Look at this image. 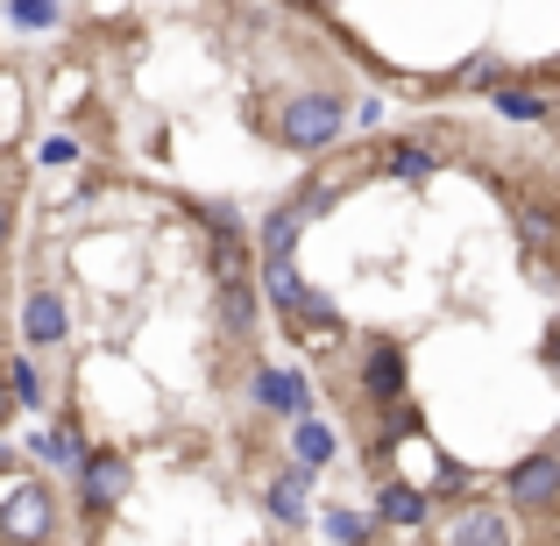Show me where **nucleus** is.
Masks as SVG:
<instances>
[{
  "mask_svg": "<svg viewBox=\"0 0 560 546\" xmlns=\"http://www.w3.org/2000/svg\"><path fill=\"white\" fill-rule=\"evenodd\" d=\"M497 107H504L511 121H539V114H547V100H539V93H497Z\"/></svg>",
  "mask_w": 560,
  "mask_h": 546,
  "instance_id": "nucleus-17",
  "label": "nucleus"
},
{
  "mask_svg": "<svg viewBox=\"0 0 560 546\" xmlns=\"http://www.w3.org/2000/svg\"><path fill=\"white\" fill-rule=\"evenodd\" d=\"M57 525V497L43 483H8V504H0V533L8 539H43Z\"/></svg>",
  "mask_w": 560,
  "mask_h": 546,
  "instance_id": "nucleus-2",
  "label": "nucleus"
},
{
  "mask_svg": "<svg viewBox=\"0 0 560 546\" xmlns=\"http://www.w3.org/2000/svg\"><path fill=\"white\" fill-rule=\"evenodd\" d=\"M220 320H228V334H248V327H256V299L242 291V277H228V284H220Z\"/></svg>",
  "mask_w": 560,
  "mask_h": 546,
  "instance_id": "nucleus-10",
  "label": "nucleus"
},
{
  "mask_svg": "<svg viewBox=\"0 0 560 546\" xmlns=\"http://www.w3.org/2000/svg\"><path fill=\"white\" fill-rule=\"evenodd\" d=\"M270 511H277V519H299V511H305V468L277 476V490H270Z\"/></svg>",
  "mask_w": 560,
  "mask_h": 546,
  "instance_id": "nucleus-14",
  "label": "nucleus"
},
{
  "mask_svg": "<svg viewBox=\"0 0 560 546\" xmlns=\"http://www.w3.org/2000/svg\"><path fill=\"white\" fill-rule=\"evenodd\" d=\"M376 519H383V525H425V497L411 490V483H383Z\"/></svg>",
  "mask_w": 560,
  "mask_h": 546,
  "instance_id": "nucleus-7",
  "label": "nucleus"
},
{
  "mask_svg": "<svg viewBox=\"0 0 560 546\" xmlns=\"http://www.w3.org/2000/svg\"><path fill=\"white\" fill-rule=\"evenodd\" d=\"M28 448H36L43 462H57V468H79V440H71V433H36Z\"/></svg>",
  "mask_w": 560,
  "mask_h": 546,
  "instance_id": "nucleus-16",
  "label": "nucleus"
},
{
  "mask_svg": "<svg viewBox=\"0 0 560 546\" xmlns=\"http://www.w3.org/2000/svg\"><path fill=\"white\" fill-rule=\"evenodd\" d=\"M14 22H22V28H50L57 22V0H14Z\"/></svg>",
  "mask_w": 560,
  "mask_h": 546,
  "instance_id": "nucleus-18",
  "label": "nucleus"
},
{
  "mask_svg": "<svg viewBox=\"0 0 560 546\" xmlns=\"http://www.w3.org/2000/svg\"><path fill=\"white\" fill-rule=\"evenodd\" d=\"M8 397H22V405H43V383H36V369L28 362H14V391Z\"/></svg>",
  "mask_w": 560,
  "mask_h": 546,
  "instance_id": "nucleus-20",
  "label": "nucleus"
},
{
  "mask_svg": "<svg viewBox=\"0 0 560 546\" xmlns=\"http://www.w3.org/2000/svg\"><path fill=\"white\" fill-rule=\"evenodd\" d=\"M299 228H305V206H277V213L262 220V256H291Z\"/></svg>",
  "mask_w": 560,
  "mask_h": 546,
  "instance_id": "nucleus-8",
  "label": "nucleus"
},
{
  "mask_svg": "<svg viewBox=\"0 0 560 546\" xmlns=\"http://www.w3.org/2000/svg\"><path fill=\"white\" fill-rule=\"evenodd\" d=\"M291 454H299V468H319V462H334V433H327V426H313V419H305V426H299V440H291Z\"/></svg>",
  "mask_w": 560,
  "mask_h": 546,
  "instance_id": "nucleus-12",
  "label": "nucleus"
},
{
  "mask_svg": "<svg viewBox=\"0 0 560 546\" xmlns=\"http://www.w3.org/2000/svg\"><path fill=\"white\" fill-rule=\"evenodd\" d=\"M262 291H270L277 313H291V305L305 299V284H299V270H291V256H270V270H262Z\"/></svg>",
  "mask_w": 560,
  "mask_h": 546,
  "instance_id": "nucleus-9",
  "label": "nucleus"
},
{
  "mask_svg": "<svg viewBox=\"0 0 560 546\" xmlns=\"http://www.w3.org/2000/svg\"><path fill=\"white\" fill-rule=\"evenodd\" d=\"M341 128H348V114H341V100H327V93H305L277 114V136H284L291 150H327Z\"/></svg>",
  "mask_w": 560,
  "mask_h": 546,
  "instance_id": "nucleus-1",
  "label": "nucleus"
},
{
  "mask_svg": "<svg viewBox=\"0 0 560 546\" xmlns=\"http://www.w3.org/2000/svg\"><path fill=\"white\" fill-rule=\"evenodd\" d=\"M0 419H8V383H0Z\"/></svg>",
  "mask_w": 560,
  "mask_h": 546,
  "instance_id": "nucleus-22",
  "label": "nucleus"
},
{
  "mask_svg": "<svg viewBox=\"0 0 560 546\" xmlns=\"http://www.w3.org/2000/svg\"><path fill=\"white\" fill-rule=\"evenodd\" d=\"M22 334H28V341H36V348H50V341H65V305H57V299H50V291H36V299H28V305H22Z\"/></svg>",
  "mask_w": 560,
  "mask_h": 546,
  "instance_id": "nucleus-6",
  "label": "nucleus"
},
{
  "mask_svg": "<svg viewBox=\"0 0 560 546\" xmlns=\"http://www.w3.org/2000/svg\"><path fill=\"white\" fill-rule=\"evenodd\" d=\"M0 242H8V199H0Z\"/></svg>",
  "mask_w": 560,
  "mask_h": 546,
  "instance_id": "nucleus-21",
  "label": "nucleus"
},
{
  "mask_svg": "<svg viewBox=\"0 0 560 546\" xmlns=\"http://www.w3.org/2000/svg\"><path fill=\"white\" fill-rule=\"evenodd\" d=\"M383 164H390L397 178H425V171H433V150H425V142H390Z\"/></svg>",
  "mask_w": 560,
  "mask_h": 546,
  "instance_id": "nucleus-13",
  "label": "nucleus"
},
{
  "mask_svg": "<svg viewBox=\"0 0 560 546\" xmlns=\"http://www.w3.org/2000/svg\"><path fill=\"white\" fill-rule=\"evenodd\" d=\"M256 397L270 411H305V376L299 369H256Z\"/></svg>",
  "mask_w": 560,
  "mask_h": 546,
  "instance_id": "nucleus-5",
  "label": "nucleus"
},
{
  "mask_svg": "<svg viewBox=\"0 0 560 546\" xmlns=\"http://www.w3.org/2000/svg\"><path fill=\"white\" fill-rule=\"evenodd\" d=\"M85 476V504H121L128 497V462L121 454H93V462H79Z\"/></svg>",
  "mask_w": 560,
  "mask_h": 546,
  "instance_id": "nucleus-4",
  "label": "nucleus"
},
{
  "mask_svg": "<svg viewBox=\"0 0 560 546\" xmlns=\"http://www.w3.org/2000/svg\"><path fill=\"white\" fill-rule=\"evenodd\" d=\"M319 533H327V539H362L370 525H362L355 511H327V519H319Z\"/></svg>",
  "mask_w": 560,
  "mask_h": 546,
  "instance_id": "nucleus-19",
  "label": "nucleus"
},
{
  "mask_svg": "<svg viewBox=\"0 0 560 546\" xmlns=\"http://www.w3.org/2000/svg\"><path fill=\"white\" fill-rule=\"evenodd\" d=\"M447 539H504V519L497 511H468V519L447 525Z\"/></svg>",
  "mask_w": 560,
  "mask_h": 546,
  "instance_id": "nucleus-15",
  "label": "nucleus"
},
{
  "mask_svg": "<svg viewBox=\"0 0 560 546\" xmlns=\"http://www.w3.org/2000/svg\"><path fill=\"white\" fill-rule=\"evenodd\" d=\"M397 383H405V362H397V348H376V356H370V397H383V405H390Z\"/></svg>",
  "mask_w": 560,
  "mask_h": 546,
  "instance_id": "nucleus-11",
  "label": "nucleus"
},
{
  "mask_svg": "<svg viewBox=\"0 0 560 546\" xmlns=\"http://www.w3.org/2000/svg\"><path fill=\"white\" fill-rule=\"evenodd\" d=\"M553 490H560V454H533V462L511 476V504L518 511H547Z\"/></svg>",
  "mask_w": 560,
  "mask_h": 546,
  "instance_id": "nucleus-3",
  "label": "nucleus"
}]
</instances>
